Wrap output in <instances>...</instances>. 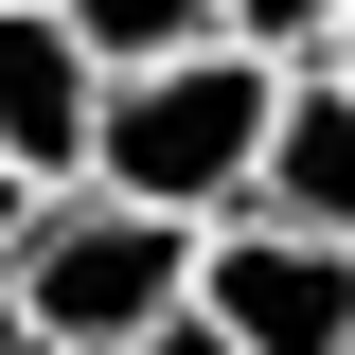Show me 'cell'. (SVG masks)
Masks as SVG:
<instances>
[{
    "mask_svg": "<svg viewBox=\"0 0 355 355\" xmlns=\"http://www.w3.org/2000/svg\"><path fill=\"white\" fill-rule=\"evenodd\" d=\"M89 89H107V53H89L53 0H0V160L71 178L89 160Z\"/></svg>",
    "mask_w": 355,
    "mask_h": 355,
    "instance_id": "obj_5",
    "label": "cell"
},
{
    "mask_svg": "<svg viewBox=\"0 0 355 355\" xmlns=\"http://www.w3.org/2000/svg\"><path fill=\"white\" fill-rule=\"evenodd\" d=\"M320 53H338V71H355V18H338V36H320Z\"/></svg>",
    "mask_w": 355,
    "mask_h": 355,
    "instance_id": "obj_8",
    "label": "cell"
},
{
    "mask_svg": "<svg viewBox=\"0 0 355 355\" xmlns=\"http://www.w3.org/2000/svg\"><path fill=\"white\" fill-rule=\"evenodd\" d=\"M266 89H284V53H249V36L107 53V89H89V160H71V178L160 196V214H231V196H249V142H266Z\"/></svg>",
    "mask_w": 355,
    "mask_h": 355,
    "instance_id": "obj_1",
    "label": "cell"
},
{
    "mask_svg": "<svg viewBox=\"0 0 355 355\" xmlns=\"http://www.w3.org/2000/svg\"><path fill=\"white\" fill-rule=\"evenodd\" d=\"M18 284V338H71V355H160V320L196 302V214L160 196H107V178H53L36 231L0 249Z\"/></svg>",
    "mask_w": 355,
    "mask_h": 355,
    "instance_id": "obj_2",
    "label": "cell"
},
{
    "mask_svg": "<svg viewBox=\"0 0 355 355\" xmlns=\"http://www.w3.org/2000/svg\"><path fill=\"white\" fill-rule=\"evenodd\" d=\"M249 196L302 214V231H355V71H338V53H284L266 142H249Z\"/></svg>",
    "mask_w": 355,
    "mask_h": 355,
    "instance_id": "obj_4",
    "label": "cell"
},
{
    "mask_svg": "<svg viewBox=\"0 0 355 355\" xmlns=\"http://www.w3.org/2000/svg\"><path fill=\"white\" fill-rule=\"evenodd\" d=\"M89 53H160V36H214V0H53Z\"/></svg>",
    "mask_w": 355,
    "mask_h": 355,
    "instance_id": "obj_6",
    "label": "cell"
},
{
    "mask_svg": "<svg viewBox=\"0 0 355 355\" xmlns=\"http://www.w3.org/2000/svg\"><path fill=\"white\" fill-rule=\"evenodd\" d=\"M355 0H214V36H249V53H320Z\"/></svg>",
    "mask_w": 355,
    "mask_h": 355,
    "instance_id": "obj_7",
    "label": "cell"
},
{
    "mask_svg": "<svg viewBox=\"0 0 355 355\" xmlns=\"http://www.w3.org/2000/svg\"><path fill=\"white\" fill-rule=\"evenodd\" d=\"M178 320L214 355H355V231H302L266 196H231V214H196V302Z\"/></svg>",
    "mask_w": 355,
    "mask_h": 355,
    "instance_id": "obj_3",
    "label": "cell"
},
{
    "mask_svg": "<svg viewBox=\"0 0 355 355\" xmlns=\"http://www.w3.org/2000/svg\"><path fill=\"white\" fill-rule=\"evenodd\" d=\"M0 338H18V284H0Z\"/></svg>",
    "mask_w": 355,
    "mask_h": 355,
    "instance_id": "obj_9",
    "label": "cell"
}]
</instances>
